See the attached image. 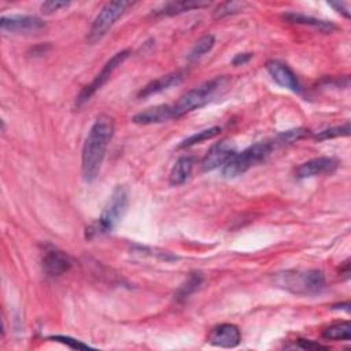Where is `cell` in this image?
Instances as JSON below:
<instances>
[{
	"instance_id": "52a82bcc",
	"label": "cell",
	"mask_w": 351,
	"mask_h": 351,
	"mask_svg": "<svg viewBox=\"0 0 351 351\" xmlns=\"http://www.w3.org/2000/svg\"><path fill=\"white\" fill-rule=\"evenodd\" d=\"M130 56V51L129 49H123L119 51L117 53H114L101 67V70L96 74V77L92 80L90 84H88L86 86H84L80 92V95L75 99V106L81 107L84 106L112 75V73Z\"/></svg>"
},
{
	"instance_id": "30bf717a",
	"label": "cell",
	"mask_w": 351,
	"mask_h": 351,
	"mask_svg": "<svg viewBox=\"0 0 351 351\" xmlns=\"http://www.w3.org/2000/svg\"><path fill=\"white\" fill-rule=\"evenodd\" d=\"M266 70L273 78V81L278 84L281 88H285L295 93L302 92V85L296 74L285 63L276 59H270L266 62Z\"/></svg>"
},
{
	"instance_id": "7c38bea8",
	"label": "cell",
	"mask_w": 351,
	"mask_h": 351,
	"mask_svg": "<svg viewBox=\"0 0 351 351\" xmlns=\"http://www.w3.org/2000/svg\"><path fill=\"white\" fill-rule=\"evenodd\" d=\"M339 162L335 158L330 156H318L313 158L310 160L303 162L296 169V177L298 178H308L315 177L326 173H332L337 167Z\"/></svg>"
},
{
	"instance_id": "8992f818",
	"label": "cell",
	"mask_w": 351,
	"mask_h": 351,
	"mask_svg": "<svg viewBox=\"0 0 351 351\" xmlns=\"http://www.w3.org/2000/svg\"><path fill=\"white\" fill-rule=\"evenodd\" d=\"M130 1H108L103 5V8L96 15L88 34L86 41L89 44H95L100 41L108 30L114 26V23L125 14L126 8L130 7Z\"/></svg>"
},
{
	"instance_id": "484cf974",
	"label": "cell",
	"mask_w": 351,
	"mask_h": 351,
	"mask_svg": "<svg viewBox=\"0 0 351 351\" xmlns=\"http://www.w3.org/2000/svg\"><path fill=\"white\" fill-rule=\"evenodd\" d=\"M49 340H53V341H58V343H62L73 350H89L92 348L90 346L85 344L84 341L81 340H77L74 337H70V336H64V335H53V336H49L48 337Z\"/></svg>"
},
{
	"instance_id": "cb8c5ba5",
	"label": "cell",
	"mask_w": 351,
	"mask_h": 351,
	"mask_svg": "<svg viewBox=\"0 0 351 351\" xmlns=\"http://www.w3.org/2000/svg\"><path fill=\"white\" fill-rule=\"evenodd\" d=\"M245 5H247V3H244V1H225L215 8V11L213 12V18L222 19L229 15H234V14L243 11Z\"/></svg>"
},
{
	"instance_id": "4316f807",
	"label": "cell",
	"mask_w": 351,
	"mask_h": 351,
	"mask_svg": "<svg viewBox=\"0 0 351 351\" xmlns=\"http://www.w3.org/2000/svg\"><path fill=\"white\" fill-rule=\"evenodd\" d=\"M70 5V1H62V0H51L41 4V12L44 15H51L53 12H58L63 8H67Z\"/></svg>"
},
{
	"instance_id": "d4e9b609",
	"label": "cell",
	"mask_w": 351,
	"mask_h": 351,
	"mask_svg": "<svg viewBox=\"0 0 351 351\" xmlns=\"http://www.w3.org/2000/svg\"><path fill=\"white\" fill-rule=\"evenodd\" d=\"M348 134H350V122H346L344 125L328 128V129H324V130L315 133L314 138L318 140V141H324V140L341 137V136H348Z\"/></svg>"
},
{
	"instance_id": "44dd1931",
	"label": "cell",
	"mask_w": 351,
	"mask_h": 351,
	"mask_svg": "<svg viewBox=\"0 0 351 351\" xmlns=\"http://www.w3.org/2000/svg\"><path fill=\"white\" fill-rule=\"evenodd\" d=\"M219 133H221V128H219V126H211V128L199 130V132H196V133L188 136L186 138H184V140L178 144V148H186V147H192V145H195V144H200L202 141L210 140V138L218 136Z\"/></svg>"
},
{
	"instance_id": "277c9868",
	"label": "cell",
	"mask_w": 351,
	"mask_h": 351,
	"mask_svg": "<svg viewBox=\"0 0 351 351\" xmlns=\"http://www.w3.org/2000/svg\"><path fill=\"white\" fill-rule=\"evenodd\" d=\"M128 203H129V199H128L126 188L122 185H118L112 191L100 217L95 222H92L89 226H86L85 237L88 240H90L93 237L103 236V234L111 232L117 226V223L122 219V217L125 215Z\"/></svg>"
},
{
	"instance_id": "9c48e42d",
	"label": "cell",
	"mask_w": 351,
	"mask_h": 351,
	"mask_svg": "<svg viewBox=\"0 0 351 351\" xmlns=\"http://www.w3.org/2000/svg\"><path fill=\"white\" fill-rule=\"evenodd\" d=\"M236 152V145L232 140L223 138L211 145V148L207 151L202 160V170L203 171H211L218 167H222L229 158Z\"/></svg>"
},
{
	"instance_id": "f546056e",
	"label": "cell",
	"mask_w": 351,
	"mask_h": 351,
	"mask_svg": "<svg viewBox=\"0 0 351 351\" xmlns=\"http://www.w3.org/2000/svg\"><path fill=\"white\" fill-rule=\"evenodd\" d=\"M330 7H333L337 12H340L341 15H344L346 18H350V12H348V8L343 4V3H329Z\"/></svg>"
},
{
	"instance_id": "2e32d148",
	"label": "cell",
	"mask_w": 351,
	"mask_h": 351,
	"mask_svg": "<svg viewBox=\"0 0 351 351\" xmlns=\"http://www.w3.org/2000/svg\"><path fill=\"white\" fill-rule=\"evenodd\" d=\"M207 1H196V0H184V1H167L158 8L152 10L154 16H174L192 10H199L208 7Z\"/></svg>"
},
{
	"instance_id": "4fadbf2b",
	"label": "cell",
	"mask_w": 351,
	"mask_h": 351,
	"mask_svg": "<svg viewBox=\"0 0 351 351\" xmlns=\"http://www.w3.org/2000/svg\"><path fill=\"white\" fill-rule=\"evenodd\" d=\"M186 75V71L185 70H176V71H171L166 75H162L159 78H155L152 81H149L144 88H141V90L138 92V97L140 99H145V97H149L152 95H156V93H160L174 85H178L184 81Z\"/></svg>"
},
{
	"instance_id": "5b68a950",
	"label": "cell",
	"mask_w": 351,
	"mask_h": 351,
	"mask_svg": "<svg viewBox=\"0 0 351 351\" xmlns=\"http://www.w3.org/2000/svg\"><path fill=\"white\" fill-rule=\"evenodd\" d=\"M273 145L270 141L255 143L241 152H234L229 160L222 166L221 173L225 178H234L244 174L252 166L263 162L271 152Z\"/></svg>"
},
{
	"instance_id": "3957f363",
	"label": "cell",
	"mask_w": 351,
	"mask_h": 351,
	"mask_svg": "<svg viewBox=\"0 0 351 351\" xmlns=\"http://www.w3.org/2000/svg\"><path fill=\"white\" fill-rule=\"evenodd\" d=\"M273 284L293 295H315L325 288V274L321 270H284L276 273Z\"/></svg>"
},
{
	"instance_id": "ba28073f",
	"label": "cell",
	"mask_w": 351,
	"mask_h": 351,
	"mask_svg": "<svg viewBox=\"0 0 351 351\" xmlns=\"http://www.w3.org/2000/svg\"><path fill=\"white\" fill-rule=\"evenodd\" d=\"M0 29L15 34L37 33L45 29V22L36 15H4L0 18Z\"/></svg>"
},
{
	"instance_id": "4dcf8cb0",
	"label": "cell",
	"mask_w": 351,
	"mask_h": 351,
	"mask_svg": "<svg viewBox=\"0 0 351 351\" xmlns=\"http://www.w3.org/2000/svg\"><path fill=\"white\" fill-rule=\"evenodd\" d=\"M339 270H340V274H341V276H344V277L347 278V277H348V274H350V261L347 259L346 262H343V265L340 266V269H339Z\"/></svg>"
},
{
	"instance_id": "83f0119b",
	"label": "cell",
	"mask_w": 351,
	"mask_h": 351,
	"mask_svg": "<svg viewBox=\"0 0 351 351\" xmlns=\"http://www.w3.org/2000/svg\"><path fill=\"white\" fill-rule=\"evenodd\" d=\"M296 347L302 350H329L328 346H322L319 343H315L313 340H306V339H299L296 343Z\"/></svg>"
},
{
	"instance_id": "7402d4cb",
	"label": "cell",
	"mask_w": 351,
	"mask_h": 351,
	"mask_svg": "<svg viewBox=\"0 0 351 351\" xmlns=\"http://www.w3.org/2000/svg\"><path fill=\"white\" fill-rule=\"evenodd\" d=\"M308 134V130L304 128H296V129H291V130H285L281 132L280 134H277L270 143L273 145V148L276 147H281V145H288L292 144L295 141L302 140L303 137H306Z\"/></svg>"
},
{
	"instance_id": "d6986e66",
	"label": "cell",
	"mask_w": 351,
	"mask_h": 351,
	"mask_svg": "<svg viewBox=\"0 0 351 351\" xmlns=\"http://www.w3.org/2000/svg\"><path fill=\"white\" fill-rule=\"evenodd\" d=\"M322 337L325 340H344L348 341L351 337V326L348 321H340L333 325H329L322 330Z\"/></svg>"
},
{
	"instance_id": "8fae6325",
	"label": "cell",
	"mask_w": 351,
	"mask_h": 351,
	"mask_svg": "<svg viewBox=\"0 0 351 351\" xmlns=\"http://www.w3.org/2000/svg\"><path fill=\"white\" fill-rule=\"evenodd\" d=\"M207 341L215 347L233 348L240 344L241 332L234 324H219L210 330Z\"/></svg>"
},
{
	"instance_id": "603a6c76",
	"label": "cell",
	"mask_w": 351,
	"mask_h": 351,
	"mask_svg": "<svg viewBox=\"0 0 351 351\" xmlns=\"http://www.w3.org/2000/svg\"><path fill=\"white\" fill-rule=\"evenodd\" d=\"M203 281V277L199 274V273H192L181 285L180 288L177 289L176 292V300L177 302H182L185 300L191 293H193L199 285L202 284Z\"/></svg>"
},
{
	"instance_id": "9a60e30c",
	"label": "cell",
	"mask_w": 351,
	"mask_h": 351,
	"mask_svg": "<svg viewBox=\"0 0 351 351\" xmlns=\"http://www.w3.org/2000/svg\"><path fill=\"white\" fill-rule=\"evenodd\" d=\"M174 118L173 106L171 104H159L154 107H148L140 112H137L132 121L138 125H152L162 123Z\"/></svg>"
},
{
	"instance_id": "6da1fadb",
	"label": "cell",
	"mask_w": 351,
	"mask_h": 351,
	"mask_svg": "<svg viewBox=\"0 0 351 351\" xmlns=\"http://www.w3.org/2000/svg\"><path fill=\"white\" fill-rule=\"evenodd\" d=\"M114 119L110 115H99L90 126L81 155L82 178L90 182L97 178L106 158L107 147L114 136Z\"/></svg>"
},
{
	"instance_id": "e0dca14e",
	"label": "cell",
	"mask_w": 351,
	"mask_h": 351,
	"mask_svg": "<svg viewBox=\"0 0 351 351\" xmlns=\"http://www.w3.org/2000/svg\"><path fill=\"white\" fill-rule=\"evenodd\" d=\"M282 18L289 23L310 26V27H314V29H317L318 32H322V33H332L333 30L337 29L333 22L318 19V18L304 15V14H299V12H287V14L282 15Z\"/></svg>"
},
{
	"instance_id": "ac0fdd59",
	"label": "cell",
	"mask_w": 351,
	"mask_h": 351,
	"mask_svg": "<svg viewBox=\"0 0 351 351\" xmlns=\"http://www.w3.org/2000/svg\"><path fill=\"white\" fill-rule=\"evenodd\" d=\"M193 165H195V162H193L192 156H181L170 170L169 182L173 186L182 185L189 178V176L193 170Z\"/></svg>"
},
{
	"instance_id": "ffe728a7",
	"label": "cell",
	"mask_w": 351,
	"mask_h": 351,
	"mask_svg": "<svg viewBox=\"0 0 351 351\" xmlns=\"http://www.w3.org/2000/svg\"><path fill=\"white\" fill-rule=\"evenodd\" d=\"M215 44V38L213 34H204L202 36L191 48L189 53H188V60L193 62L199 58H202L203 55H206L207 52H210L213 49Z\"/></svg>"
},
{
	"instance_id": "5bb4252c",
	"label": "cell",
	"mask_w": 351,
	"mask_h": 351,
	"mask_svg": "<svg viewBox=\"0 0 351 351\" xmlns=\"http://www.w3.org/2000/svg\"><path fill=\"white\" fill-rule=\"evenodd\" d=\"M71 267L70 256L56 248L45 251L43 256V269L49 277H59L69 271Z\"/></svg>"
},
{
	"instance_id": "f1b7e54d",
	"label": "cell",
	"mask_w": 351,
	"mask_h": 351,
	"mask_svg": "<svg viewBox=\"0 0 351 351\" xmlns=\"http://www.w3.org/2000/svg\"><path fill=\"white\" fill-rule=\"evenodd\" d=\"M252 53L251 52H241V53H237L234 55V58L232 59V63L234 66H241V64H245L248 63L251 59H252Z\"/></svg>"
},
{
	"instance_id": "7a4b0ae2",
	"label": "cell",
	"mask_w": 351,
	"mask_h": 351,
	"mask_svg": "<svg viewBox=\"0 0 351 351\" xmlns=\"http://www.w3.org/2000/svg\"><path fill=\"white\" fill-rule=\"evenodd\" d=\"M229 82H230L229 77L218 75L185 92L174 104H171L174 118L182 117L186 112H191L193 110H197L208 104L210 101L214 100L215 96L221 95L228 88Z\"/></svg>"
}]
</instances>
